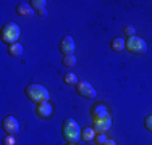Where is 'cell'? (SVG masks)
Returning <instances> with one entry per match:
<instances>
[{
    "instance_id": "cell-24",
    "label": "cell",
    "mask_w": 152,
    "mask_h": 145,
    "mask_svg": "<svg viewBox=\"0 0 152 145\" xmlns=\"http://www.w3.org/2000/svg\"><path fill=\"white\" fill-rule=\"evenodd\" d=\"M66 145H76V144H71V142H68V144H66Z\"/></svg>"
},
{
    "instance_id": "cell-11",
    "label": "cell",
    "mask_w": 152,
    "mask_h": 145,
    "mask_svg": "<svg viewBox=\"0 0 152 145\" xmlns=\"http://www.w3.org/2000/svg\"><path fill=\"white\" fill-rule=\"evenodd\" d=\"M126 47V41H123L121 37H115L113 41L110 42V49L113 50V52H123Z\"/></svg>"
},
{
    "instance_id": "cell-10",
    "label": "cell",
    "mask_w": 152,
    "mask_h": 145,
    "mask_svg": "<svg viewBox=\"0 0 152 145\" xmlns=\"http://www.w3.org/2000/svg\"><path fill=\"white\" fill-rule=\"evenodd\" d=\"M16 13L21 14V16H32V14H34V8H32L29 3H18Z\"/></svg>"
},
{
    "instance_id": "cell-13",
    "label": "cell",
    "mask_w": 152,
    "mask_h": 145,
    "mask_svg": "<svg viewBox=\"0 0 152 145\" xmlns=\"http://www.w3.org/2000/svg\"><path fill=\"white\" fill-rule=\"evenodd\" d=\"M8 55H12V57H21L23 55V45H21L20 42H16V44H13V45H8Z\"/></svg>"
},
{
    "instance_id": "cell-12",
    "label": "cell",
    "mask_w": 152,
    "mask_h": 145,
    "mask_svg": "<svg viewBox=\"0 0 152 145\" xmlns=\"http://www.w3.org/2000/svg\"><path fill=\"white\" fill-rule=\"evenodd\" d=\"M97 136V132L94 130L92 128H84L81 129V139L84 140V142H89V140H94Z\"/></svg>"
},
{
    "instance_id": "cell-15",
    "label": "cell",
    "mask_w": 152,
    "mask_h": 145,
    "mask_svg": "<svg viewBox=\"0 0 152 145\" xmlns=\"http://www.w3.org/2000/svg\"><path fill=\"white\" fill-rule=\"evenodd\" d=\"M104 113H108V110H107V107H105V105H102V103L94 105V107H92V110H91V116L104 115Z\"/></svg>"
},
{
    "instance_id": "cell-6",
    "label": "cell",
    "mask_w": 152,
    "mask_h": 145,
    "mask_svg": "<svg viewBox=\"0 0 152 145\" xmlns=\"http://www.w3.org/2000/svg\"><path fill=\"white\" fill-rule=\"evenodd\" d=\"M2 128L7 132V136H16L20 132V123L15 116H5L2 121Z\"/></svg>"
},
{
    "instance_id": "cell-5",
    "label": "cell",
    "mask_w": 152,
    "mask_h": 145,
    "mask_svg": "<svg viewBox=\"0 0 152 145\" xmlns=\"http://www.w3.org/2000/svg\"><path fill=\"white\" fill-rule=\"evenodd\" d=\"M126 50H129L131 53H134V55H144V53L147 52V44L144 39L137 37H128L126 39Z\"/></svg>"
},
{
    "instance_id": "cell-20",
    "label": "cell",
    "mask_w": 152,
    "mask_h": 145,
    "mask_svg": "<svg viewBox=\"0 0 152 145\" xmlns=\"http://www.w3.org/2000/svg\"><path fill=\"white\" fill-rule=\"evenodd\" d=\"M3 145H16L15 136H7L5 139H3Z\"/></svg>"
},
{
    "instance_id": "cell-18",
    "label": "cell",
    "mask_w": 152,
    "mask_h": 145,
    "mask_svg": "<svg viewBox=\"0 0 152 145\" xmlns=\"http://www.w3.org/2000/svg\"><path fill=\"white\" fill-rule=\"evenodd\" d=\"M123 32H125V36H128V37H134L136 36V29L133 26H129V24H126V26L123 28Z\"/></svg>"
},
{
    "instance_id": "cell-1",
    "label": "cell",
    "mask_w": 152,
    "mask_h": 145,
    "mask_svg": "<svg viewBox=\"0 0 152 145\" xmlns=\"http://www.w3.org/2000/svg\"><path fill=\"white\" fill-rule=\"evenodd\" d=\"M24 94H26V97L32 103H37V105L44 103V102H49V99H50L49 89H45L42 84H36V82L28 84L26 89H24Z\"/></svg>"
},
{
    "instance_id": "cell-19",
    "label": "cell",
    "mask_w": 152,
    "mask_h": 145,
    "mask_svg": "<svg viewBox=\"0 0 152 145\" xmlns=\"http://www.w3.org/2000/svg\"><path fill=\"white\" fill-rule=\"evenodd\" d=\"M94 140H96V144H97V145H102V144H105L108 139H107L105 136H104V134H97L96 139H94Z\"/></svg>"
},
{
    "instance_id": "cell-7",
    "label": "cell",
    "mask_w": 152,
    "mask_h": 145,
    "mask_svg": "<svg viewBox=\"0 0 152 145\" xmlns=\"http://www.w3.org/2000/svg\"><path fill=\"white\" fill-rule=\"evenodd\" d=\"M76 92L79 94L81 97H84V99H89V100H92V99H96V89L92 87L91 82H88V81H81V82H78V86H76Z\"/></svg>"
},
{
    "instance_id": "cell-3",
    "label": "cell",
    "mask_w": 152,
    "mask_h": 145,
    "mask_svg": "<svg viewBox=\"0 0 152 145\" xmlns=\"http://www.w3.org/2000/svg\"><path fill=\"white\" fill-rule=\"evenodd\" d=\"M20 34H21V29L20 26L15 23V21H8V23L3 24L2 28V41L8 45H13V44L18 42L20 39Z\"/></svg>"
},
{
    "instance_id": "cell-16",
    "label": "cell",
    "mask_w": 152,
    "mask_h": 145,
    "mask_svg": "<svg viewBox=\"0 0 152 145\" xmlns=\"http://www.w3.org/2000/svg\"><path fill=\"white\" fill-rule=\"evenodd\" d=\"M29 5L32 8L36 10V12H39V10H44L45 5H47V0H31Z\"/></svg>"
},
{
    "instance_id": "cell-4",
    "label": "cell",
    "mask_w": 152,
    "mask_h": 145,
    "mask_svg": "<svg viewBox=\"0 0 152 145\" xmlns=\"http://www.w3.org/2000/svg\"><path fill=\"white\" fill-rule=\"evenodd\" d=\"M110 126H112V116H110V113L92 116V129L96 130L97 134H104L105 130L110 129Z\"/></svg>"
},
{
    "instance_id": "cell-8",
    "label": "cell",
    "mask_w": 152,
    "mask_h": 145,
    "mask_svg": "<svg viewBox=\"0 0 152 145\" xmlns=\"http://www.w3.org/2000/svg\"><path fill=\"white\" fill-rule=\"evenodd\" d=\"M36 115H37L41 119H49V118H52V115H53V105L50 103V102L39 103L37 107H36Z\"/></svg>"
},
{
    "instance_id": "cell-21",
    "label": "cell",
    "mask_w": 152,
    "mask_h": 145,
    "mask_svg": "<svg viewBox=\"0 0 152 145\" xmlns=\"http://www.w3.org/2000/svg\"><path fill=\"white\" fill-rule=\"evenodd\" d=\"M144 126H146L147 130H151V132H152V115H149L146 119H144Z\"/></svg>"
},
{
    "instance_id": "cell-2",
    "label": "cell",
    "mask_w": 152,
    "mask_h": 145,
    "mask_svg": "<svg viewBox=\"0 0 152 145\" xmlns=\"http://www.w3.org/2000/svg\"><path fill=\"white\" fill-rule=\"evenodd\" d=\"M61 132H63V137H65L66 142L78 144V140L81 139V128H79V124L75 121L73 118H66L63 121Z\"/></svg>"
},
{
    "instance_id": "cell-23",
    "label": "cell",
    "mask_w": 152,
    "mask_h": 145,
    "mask_svg": "<svg viewBox=\"0 0 152 145\" xmlns=\"http://www.w3.org/2000/svg\"><path fill=\"white\" fill-rule=\"evenodd\" d=\"M102 145H117V144H115L113 140H107V142H105V144H102Z\"/></svg>"
},
{
    "instance_id": "cell-17",
    "label": "cell",
    "mask_w": 152,
    "mask_h": 145,
    "mask_svg": "<svg viewBox=\"0 0 152 145\" xmlns=\"http://www.w3.org/2000/svg\"><path fill=\"white\" fill-rule=\"evenodd\" d=\"M61 61H63V65L66 68H73L76 65V57L75 55H66V57H63V60H61Z\"/></svg>"
},
{
    "instance_id": "cell-9",
    "label": "cell",
    "mask_w": 152,
    "mask_h": 145,
    "mask_svg": "<svg viewBox=\"0 0 152 145\" xmlns=\"http://www.w3.org/2000/svg\"><path fill=\"white\" fill-rule=\"evenodd\" d=\"M75 49H76L75 39L71 37V36H65V37L61 39V42H60V52L66 57V55H73Z\"/></svg>"
},
{
    "instance_id": "cell-22",
    "label": "cell",
    "mask_w": 152,
    "mask_h": 145,
    "mask_svg": "<svg viewBox=\"0 0 152 145\" xmlns=\"http://www.w3.org/2000/svg\"><path fill=\"white\" fill-rule=\"evenodd\" d=\"M37 14H39L41 18H44L45 14H47V10H45V8H44V10H39V12H37Z\"/></svg>"
},
{
    "instance_id": "cell-14",
    "label": "cell",
    "mask_w": 152,
    "mask_h": 145,
    "mask_svg": "<svg viewBox=\"0 0 152 145\" xmlns=\"http://www.w3.org/2000/svg\"><path fill=\"white\" fill-rule=\"evenodd\" d=\"M63 81H65V84H68V86H78V76L75 74V72H66V74L63 76Z\"/></svg>"
}]
</instances>
